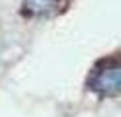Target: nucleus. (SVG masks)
I'll list each match as a JSON object with an SVG mask.
<instances>
[{
	"instance_id": "obj_1",
	"label": "nucleus",
	"mask_w": 121,
	"mask_h": 117,
	"mask_svg": "<svg viewBox=\"0 0 121 117\" xmlns=\"http://www.w3.org/2000/svg\"><path fill=\"white\" fill-rule=\"evenodd\" d=\"M88 88L100 96H117L119 94V62L115 57L102 61V68H94V74L88 80Z\"/></svg>"
},
{
	"instance_id": "obj_2",
	"label": "nucleus",
	"mask_w": 121,
	"mask_h": 117,
	"mask_svg": "<svg viewBox=\"0 0 121 117\" xmlns=\"http://www.w3.org/2000/svg\"><path fill=\"white\" fill-rule=\"evenodd\" d=\"M55 4H57V0H24L26 10L31 12V14H45Z\"/></svg>"
}]
</instances>
